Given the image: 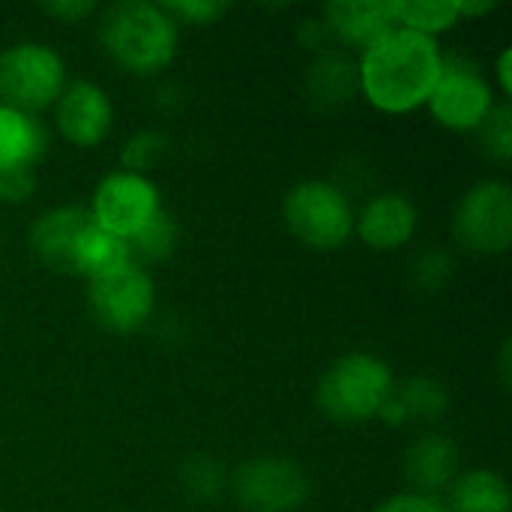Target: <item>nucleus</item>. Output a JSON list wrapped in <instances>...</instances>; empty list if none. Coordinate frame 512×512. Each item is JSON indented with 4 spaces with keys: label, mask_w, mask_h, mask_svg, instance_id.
Segmentation results:
<instances>
[{
    "label": "nucleus",
    "mask_w": 512,
    "mask_h": 512,
    "mask_svg": "<svg viewBox=\"0 0 512 512\" xmlns=\"http://www.w3.org/2000/svg\"><path fill=\"white\" fill-rule=\"evenodd\" d=\"M444 66V51L438 39L393 27L357 60V90L381 114H411L426 108L438 75Z\"/></svg>",
    "instance_id": "1"
},
{
    "label": "nucleus",
    "mask_w": 512,
    "mask_h": 512,
    "mask_svg": "<svg viewBox=\"0 0 512 512\" xmlns=\"http://www.w3.org/2000/svg\"><path fill=\"white\" fill-rule=\"evenodd\" d=\"M105 54L132 75H156L177 57L180 27L162 3L120 0L99 12Z\"/></svg>",
    "instance_id": "2"
},
{
    "label": "nucleus",
    "mask_w": 512,
    "mask_h": 512,
    "mask_svg": "<svg viewBox=\"0 0 512 512\" xmlns=\"http://www.w3.org/2000/svg\"><path fill=\"white\" fill-rule=\"evenodd\" d=\"M393 387L396 378L387 360L369 351H351L321 375L315 399L336 423H369L378 420Z\"/></svg>",
    "instance_id": "3"
},
{
    "label": "nucleus",
    "mask_w": 512,
    "mask_h": 512,
    "mask_svg": "<svg viewBox=\"0 0 512 512\" xmlns=\"http://www.w3.org/2000/svg\"><path fill=\"white\" fill-rule=\"evenodd\" d=\"M282 219L291 237L309 249L330 252L351 240V198L330 180H303L282 201Z\"/></svg>",
    "instance_id": "4"
},
{
    "label": "nucleus",
    "mask_w": 512,
    "mask_h": 512,
    "mask_svg": "<svg viewBox=\"0 0 512 512\" xmlns=\"http://www.w3.org/2000/svg\"><path fill=\"white\" fill-rule=\"evenodd\" d=\"M66 90V63L45 42H15L0 51V105L36 114Z\"/></svg>",
    "instance_id": "5"
},
{
    "label": "nucleus",
    "mask_w": 512,
    "mask_h": 512,
    "mask_svg": "<svg viewBox=\"0 0 512 512\" xmlns=\"http://www.w3.org/2000/svg\"><path fill=\"white\" fill-rule=\"evenodd\" d=\"M87 213L96 228L123 243H132L159 213H165V207L159 186L147 174L120 168L96 183Z\"/></svg>",
    "instance_id": "6"
},
{
    "label": "nucleus",
    "mask_w": 512,
    "mask_h": 512,
    "mask_svg": "<svg viewBox=\"0 0 512 512\" xmlns=\"http://www.w3.org/2000/svg\"><path fill=\"white\" fill-rule=\"evenodd\" d=\"M495 105L492 81L471 60L444 54L438 84L426 102L432 120L450 132H480Z\"/></svg>",
    "instance_id": "7"
},
{
    "label": "nucleus",
    "mask_w": 512,
    "mask_h": 512,
    "mask_svg": "<svg viewBox=\"0 0 512 512\" xmlns=\"http://www.w3.org/2000/svg\"><path fill=\"white\" fill-rule=\"evenodd\" d=\"M456 240L477 255H501L512 243V192L507 180L471 186L453 213Z\"/></svg>",
    "instance_id": "8"
},
{
    "label": "nucleus",
    "mask_w": 512,
    "mask_h": 512,
    "mask_svg": "<svg viewBox=\"0 0 512 512\" xmlns=\"http://www.w3.org/2000/svg\"><path fill=\"white\" fill-rule=\"evenodd\" d=\"M93 318L111 333H138L156 309V285L144 264H126L111 276L87 282Z\"/></svg>",
    "instance_id": "9"
},
{
    "label": "nucleus",
    "mask_w": 512,
    "mask_h": 512,
    "mask_svg": "<svg viewBox=\"0 0 512 512\" xmlns=\"http://www.w3.org/2000/svg\"><path fill=\"white\" fill-rule=\"evenodd\" d=\"M228 486L246 512H294L309 498V480L303 468L279 456L243 462L231 474Z\"/></svg>",
    "instance_id": "10"
},
{
    "label": "nucleus",
    "mask_w": 512,
    "mask_h": 512,
    "mask_svg": "<svg viewBox=\"0 0 512 512\" xmlns=\"http://www.w3.org/2000/svg\"><path fill=\"white\" fill-rule=\"evenodd\" d=\"M54 126L72 147H99L114 126L111 96L93 81H72L54 102Z\"/></svg>",
    "instance_id": "11"
},
{
    "label": "nucleus",
    "mask_w": 512,
    "mask_h": 512,
    "mask_svg": "<svg viewBox=\"0 0 512 512\" xmlns=\"http://www.w3.org/2000/svg\"><path fill=\"white\" fill-rule=\"evenodd\" d=\"M420 228V213L414 201L402 192L375 195L360 213H354V234L378 252H396L414 240Z\"/></svg>",
    "instance_id": "12"
},
{
    "label": "nucleus",
    "mask_w": 512,
    "mask_h": 512,
    "mask_svg": "<svg viewBox=\"0 0 512 512\" xmlns=\"http://www.w3.org/2000/svg\"><path fill=\"white\" fill-rule=\"evenodd\" d=\"M93 225L87 207L78 204H63L51 207L36 216L30 225V249L39 264L57 270V273H72V258L81 234Z\"/></svg>",
    "instance_id": "13"
},
{
    "label": "nucleus",
    "mask_w": 512,
    "mask_h": 512,
    "mask_svg": "<svg viewBox=\"0 0 512 512\" xmlns=\"http://www.w3.org/2000/svg\"><path fill=\"white\" fill-rule=\"evenodd\" d=\"M459 477V447L447 435H420L405 453V480L408 492L438 498Z\"/></svg>",
    "instance_id": "14"
},
{
    "label": "nucleus",
    "mask_w": 512,
    "mask_h": 512,
    "mask_svg": "<svg viewBox=\"0 0 512 512\" xmlns=\"http://www.w3.org/2000/svg\"><path fill=\"white\" fill-rule=\"evenodd\" d=\"M321 18L333 39L360 51L393 30L387 0H336L321 9Z\"/></svg>",
    "instance_id": "15"
},
{
    "label": "nucleus",
    "mask_w": 512,
    "mask_h": 512,
    "mask_svg": "<svg viewBox=\"0 0 512 512\" xmlns=\"http://www.w3.org/2000/svg\"><path fill=\"white\" fill-rule=\"evenodd\" d=\"M48 135L36 114L0 105V177L30 171L45 153Z\"/></svg>",
    "instance_id": "16"
},
{
    "label": "nucleus",
    "mask_w": 512,
    "mask_h": 512,
    "mask_svg": "<svg viewBox=\"0 0 512 512\" xmlns=\"http://www.w3.org/2000/svg\"><path fill=\"white\" fill-rule=\"evenodd\" d=\"M447 411V390L435 378H408L393 387V396L387 399L378 420L390 426H408V423H432L444 417Z\"/></svg>",
    "instance_id": "17"
},
{
    "label": "nucleus",
    "mask_w": 512,
    "mask_h": 512,
    "mask_svg": "<svg viewBox=\"0 0 512 512\" xmlns=\"http://www.w3.org/2000/svg\"><path fill=\"white\" fill-rule=\"evenodd\" d=\"M447 512H512V492L504 474L474 468L453 480L447 489Z\"/></svg>",
    "instance_id": "18"
},
{
    "label": "nucleus",
    "mask_w": 512,
    "mask_h": 512,
    "mask_svg": "<svg viewBox=\"0 0 512 512\" xmlns=\"http://www.w3.org/2000/svg\"><path fill=\"white\" fill-rule=\"evenodd\" d=\"M132 264V252H129V243L111 237L108 231L90 225L78 246H75V258H72V276H84L87 282L93 279H102V276H111L117 273L120 267Z\"/></svg>",
    "instance_id": "19"
},
{
    "label": "nucleus",
    "mask_w": 512,
    "mask_h": 512,
    "mask_svg": "<svg viewBox=\"0 0 512 512\" xmlns=\"http://www.w3.org/2000/svg\"><path fill=\"white\" fill-rule=\"evenodd\" d=\"M393 27L438 39L441 33L453 30L462 15L456 0H387Z\"/></svg>",
    "instance_id": "20"
},
{
    "label": "nucleus",
    "mask_w": 512,
    "mask_h": 512,
    "mask_svg": "<svg viewBox=\"0 0 512 512\" xmlns=\"http://www.w3.org/2000/svg\"><path fill=\"white\" fill-rule=\"evenodd\" d=\"M312 90L321 99H348L357 90V69L339 54H327L312 69Z\"/></svg>",
    "instance_id": "21"
},
{
    "label": "nucleus",
    "mask_w": 512,
    "mask_h": 512,
    "mask_svg": "<svg viewBox=\"0 0 512 512\" xmlns=\"http://www.w3.org/2000/svg\"><path fill=\"white\" fill-rule=\"evenodd\" d=\"M177 249V225L168 213H159L132 243H129V252H132V261L141 264V261H162L168 258L171 252Z\"/></svg>",
    "instance_id": "22"
},
{
    "label": "nucleus",
    "mask_w": 512,
    "mask_h": 512,
    "mask_svg": "<svg viewBox=\"0 0 512 512\" xmlns=\"http://www.w3.org/2000/svg\"><path fill=\"white\" fill-rule=\"evenodd\" d=\"M183 486L192 498H201V501H213L225 486H228V477L222 474V468L213 462V459H192L186 468H183Z\"/></svg>",
    "instance_id": "23"
},
{
    "label": "nucleus",
    "mask_w": 512,
    "mask_h": 512,
    "mask_svg": "<svg viewBox=\"0 0 512 512\" xmlns=\"http://www.w3.org/2000/svg\"><path fill=\"white\" fill-rule=\"evenodd\" d=\"M165 153V138L159 132H138L123 144V171H135V174H147Z\"/></svg>",
    "instance_id": "24"
},
{
    "label": "nucleus",
    "mask_w": 512,
    "mask_h": 512,
    "mask_svg": "<svg viewBox=\"0 0 512 512\" xmlns=\"http://www.w3.org/2000/svg\"><path fill=\"white\" fill-rule=\"evenodd\" d=\"M483 144L489 150L492 159L498 162H510L512 159V108L510 102L495 105V111L489 114V120L480 129Z\"/></svg>",
    "instance_id": "25"
},
{
    "label": "nucleus",
    "mask_w": 512,
    "mask_h": 512,
    "mask_svg": "<svg viewBox=\"0 0 512 512\" xmlns=\"http://www.w3.org/2000/svg\"><path fill=\"white\" fill-rule=\"evenodd\" d=\"M162 9L180 24H213L219 15H225V3L219 0H177V3H162Z\"/></svg>",
    "instance_id": "26"
},
{
    "label": "nucleus",
    "mask_w": 512,
    "mask_h": 512,
    "mask_svg": "<svg viewBox=\"0 0 512 512\" xmlns=\"http://www.w3.org/2000/svg\"><path fill=\"white\" fill-rule=\"evenodd\" d=\"M372 512H447V507L438 498L417 495V492H399L387 501H381Z\"/></svg>",
    "instance_id": "27"
},
{
    "label": "nucleus",
    "mask_w": 512,
    "mask_h": 512,
    "mask_svg": "<svg viewBox=\"0 0 512 512\" xmlns=\"http://www.w3.org/2000/svg\"><path fill=\"white\" fill-rule=\"evenodd\" d=\"M450 273V258L444 252H426L417 261V279L426 282L429 288H441Z\"/></svg>",
    "instance_id": "28"
},
{
    "label": "nucleus",
    "mask_w": 512,
    "mask_h": 512,
    "mask_svg": "<svg viewBox=\"0 0 512 512\" xmlns=\"http://www.w3.org/2000/svg\"><path fill=\"white\" fill-rule=\"evenodd\" d=\"M42 9H45V15H51L63 24H75V21H84L87 15H93L99 6L93 0H57V3H45Z\"/></svg>",
    "instance_id": "29"
},
{
    "label": "nucleus",
    "mask_w": 512,
    "mask_h": 512,
    "mask_svg": "<svg viewBox=\"0 0 512 512\" xmlns=\"http://www.w3.org/2000/svg\"><path fill=\"white\" fill-rule=\"evenodd\" d=\"M495 78H498V90L504 99H510L512 93V51L504 48L501 57H498V66H495Z\"/></svg>",
    "instance_id": "30"
},
{
    "label": "nucleus",
    "mask_w": 512,
    "mask_h": 512,
    "mask_svg": "<svg viewBox=\"0 0 512 512\" xmlns=\"http://www.w3.org/2000/svg\"><path fill=\"white\" fill-rule=\"evenodd\" d=\"M498 3H489V0H483V3H459V15L462 18H477V15H489L492 9H495Z\"/></svg>",
    "instance_id": "31"
},
{
    "label": "nucleus",
    "mask_w": 512,
    "mask_h": 512,
    "mask_svg": "<svg viewBox=\"0 0 512 512\" xmlns=\"http://www.w3.org/2000/svg\"><path fill=\"white\" fill-rule=\"evenodd\" d=\"M0 201H3V192H0Z\"/></svg>",
    "instance_id": "32"
}]
</instances>
